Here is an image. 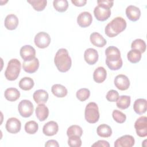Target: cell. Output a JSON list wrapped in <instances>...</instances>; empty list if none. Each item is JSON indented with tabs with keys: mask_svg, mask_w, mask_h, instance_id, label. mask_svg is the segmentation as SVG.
<instances>
[{
	"mask_svg": "<svg viewBox=\"0 0 147 147\" xmlns=\"http://www.w3.org/2000/svg\"><path fill=\"white\" fill-rule=\"evenodd\" d=\"M105 54L106 56V63L109 69L117 71L122 67L123 63L121 57V52L118 48L110 46L106 48Z\"/></svg>",
	"mask_w": 147,
	"mask_h": 147,
	"instance_id": "1",
	"label": "cell"
},
{
	"mask_svg": "<svg viewBox=\"0 0 147 147\" xmlns=\"http://www.w3.org/2000/svg\"><path fill=\"white\" fill-rule=\"evenodd\" d=\"M54 63L60 72H67L72 65L71 58L69 55L68 51L65 48L59 49L55 56Z\"/></svg>",
	"mask_w": 147,
	"mask_h": 147,
	"instance_id": "2",
	"label": "cell"
},
{
	"mask_svg": "<svg viewBox=\"0 0 147 147\" xmlns=\"http://www.w3.org/2000/svg\"><path fill=\"white\" fill-rule=\"evenodd\" d=\"M126 22L121 17L112 20L105 27V34L109 37H114L123 32L126 28Z\"/></svg>",
	"mask_w": 147,
	"mask_h": 147,
	"instance_id": "3",
	"label": "cell"
},
{
	"mask_svg": "<svg viewBox=\"0 0 147 147\" xmlns=\"http://www.w3.org/2000/svg\"><path fill=\"white\" fill-rule=\"evenodd\" d=\"M21 63L17 59H11L7 64L5 72V78L10 81H13L17 79L21 71Z\"/></svg>",
	"mask_w": 147,
	"mask_h": 147,
	"instance_id": "4",
	"label": "cell"
},
{
	"mask_svg": "<svg viewBox=\"0 0 147 147\" xmlns=\"http://www.w3.org/2000/svg\"><path fill=\"white\" fill-rule=\"evenodd\" d=\"M84 117L86 121L90 123H95L99 119V112L97 104L95 102L88 103L84 111Z\"/></svg>",
	"mask_w": 147,
	"mask_h": 147,
	"instance_id": "5",
	"label": "cell"
},
{
	"mask_svg": "<svg viewBox=\"0 0 147 147\" xmlns=\"http://www.w3.org/2000/svg\"><path fill=\"white\" fill-rule=\"evenodd\" d=\"M18 110L20 114L24 118L30 117L34 110L33 103L29 100H22L18 104Z\"/></svg>",
	"mask_w": 147,
	"mask_h": 147,
	"instance_id": "6",
	"label": "cell"
},
{
	"mask_svg": "<svg viewBox=\"0 0 147 147\" xmlns=\"http://www.w3.org/2000/svg\"><path fill=\"white\" fill-rule=\"evenodd\" d=\"M51 38L49 34L45 32L38 33L34 37V41L35 45L39 48H45L51 43Z\"/></svg>",
	"mask_w": 147,
	"mask_h": 147,
	"instance_id": "7",
	"label": "cell"
},
{
	"mask_svg": "<svg viewBox=\"0 0 147 147\" xmlns=\"http://www.w3.org/2000/svg\"><path fill=\"white\" fill-rule=\"evenodd\" d=\"M134 128L137 136L145 137L147 136V118L146 116L139 117L134 123Z\"/></svg>",
	"mask_w": 147,
	"mask_h": 147,
	"instance_id": "8",
	"label": "cell"
},
{
	"mask_svg": "<svg viewBox=\"0 0 147 147\" xmlns=\"http://www.w3.org/2000/svg\"><path fill=\"white\" fill-rule=\"evenodd\" d=\"M94 14L97 20L105 21L110 17L111 10L110 9L98 5L94 8Z\"/></svg>",
	"mask_w": 147,
	"mask_h": 147,
	"instance_id": "9",
	"label": "cell"
},
{
	"mask_svg": "<svg viewBox=\"0 0 147 147\" xmlns=\"http://www.w3.org/2000/svg\"><path fill=\"white\" fill-rule=\"evenodd\" d=\"M20 54L24 61H29L35 58L36 50L32 46L25 45L21 48Z\"/></svg>",
	"mask_w": 147,
	"mask_h": 147,
	"instance_id": "10",
	"label": "cell"
},
{
	"mask_svg": "<svg viewBox=\"0 0 147 147\" xmlns=\"http://www.w3.org/2000/svg\"><path fill=\"white\" fill-rule=\"evenodd\" d=\"M5 127L6 130L9 133L11 134H16L21 130V123L17 118L11 117L7 119Z\"/></svg>",
	"mask_w": 147,
	"mask_h": 147,
	"instance_id": "11",
	"label": "cell"
},
{
	"mask_svg": "<svg viewBox=\"0 0 147 147\" xmlns=\"http://www.w3.org/2000/svg\"><path fill=\"white\" fill-rule=\"evenodd\" d=\"M114 83L115 87L121 91L127 90L130 86V80L129 78L123 74H119L116 76Z\"/></svg>",
	"mask_w": 147,
	"mask_h": 147,
	"instance_id": "12",
	"label": "cell"
},
{
	"mask_svg": "<svg viewBox=\"0 0 147 147\" xmlns=\"http://www.w3.org/2000/svg\"><path fill=\"white\" fill-rule=\"evenodd\" d=\"M134 137L130 135H124L118 138L114 142L115 147H131L134 145Z\"/></svg>",
	"mask_w": 147,
	"mask_h": 147,
	"instance_id": "13",
	"label": "cell"
},
{
	"mask_svg": "<svg viewBox=\"0 0 147 147\" xmlns=\"http://www.w3.org/2000/svg\"><path fill=\"white\" fill-rule=\"evenodd\" d=\"M92 21V17L91 14L88 11H83L80 13L77 18V23L82 28H86L89 26Z\"/></svg>",
	"mask_w": 147,
	"mask_h": 147,
	"instance_id": "14",
	"label": "cell"
},
{
	"mask_svg": "<svg viewBox=\"0 0 147 147\" xmlns=\"http://www.w3.org/2000/svg\"><path fill=\"white\" fill-rule=\"evenodd\" d=\"M99 55L97 51L94 48L87 49L84 53L86 62L89 65H94L98 60Z\"/></svg>",
	"mask_w": 147,
	"mask_h": 147,
	"instance_id": "15",
	"label": "cell"
},
{
	"mask_svg": "<svg viewBox=\"0 0 147 147\" xmlns=\"http://www.w3.org/2000/svg\"><path fill=\"white\" fill-rule=\"evenodd\" d=\"M59 130V126L57 122L51 121L46 123L42 128L43 133L47 136H52L55 135Z\"/></svg>",
	"mask_w": 147,
	"mask_h": 147,
	"instance_id": "16",
	"label": "cell"
},
{
	"mask_svg": "<svg viewBox=\"0 0 147 147\" xmlns=\"http://www.w3.org/2000/svg\"><path fill=\"white\" fill-rule=\"evenodd\" d=\"M126 15L131 21H136L141 16L140 9L134 5H129L126 9Z\"/></svg>",
	"mask_w": 147,
	"mask_h": 147,
	"instance_id": "17",
	"label": "cell"
},
{
	"mask_svg": "<svg viewBox=\"0 0 147 147\" xmlns=\"http://www.w3.org/2000/svg\"><path fill=\"white\" fill-rule=\"evenodd\" d=\"M39 67V61L37 58H34L31 61H24L22 64V68L24 70L29 74L35 72Z\"/></svg>",
	"mask_w": 147,
	"mask_h": 147,
	"instance_id": "18",
	"label": "cell"
},
{
	"mask_svg": "<svg viewBox=\"0 0 147 147\" xmlns=\"http://www.w3.org/2000/svg\"><path fill=\"white\" fill-rule=\"evenodd\" d=\"M19 23L18 17L13 14H10L7 15L4 22V25L5 28L10 30H14L17 28Z\"/></svg>",
	"mask_w": 147,
	"mask_h": 147,
	"instance_id": "19",
	"label": "cell"
},
{
	"mask_svg": "<svg viewBox=\"0 0 147 147\" xmlns=\"http://www.w3.org/2000/svg\"><path fill=\"white\" fill-rule=\"evenodd\" d=\"M90 39L91 42L95 47H103L107 43L106 40L99 33L93 32L90 34Z\"/></svg>",
	"mask_w": 147,
	"mask_h": 147,
	"instance_id": "20",
	"label": "cell"
},
{
	"mask_svg": "<svg viewBox=\"0 0 147 147\" xmlns=\"http://www.w3.org/2000/svg\"><path fill=\"white\" fill-rule=\"evenodd\" d=\"M48 93L44 90H38L33 94V98L37 104H44L48 99Z\"/></svg>",
	"mask_w": 147,
	"mask_h": 147,
	"instance_id": "21",
	"label": "cell"
},
{
	"mask_svg": "<svg viewBox=\"0 0 147 147\" xmlns=\"http://www.w3.org/2000/svg\"><path fill=\"white\" fill-rule=\"evenodd\" d=\"M35 111L36 117L40 121H44L49 115V109L44 104H38Z\"/></svg>",
	"mask_w": 147,
	"mask_h": 147,
	"instance_id": "22",
	"label": "cell"
},
{
	"mask_svg": "<svg viewBox=\"0 0 147 147\" xmlns=\"http://www.w3.org/2000/svg\"><path fill=\"white\" fill-rule=\"evenodd\" d=\"M107 76V71L103 67H99L96 68L93 73L94 80L97 83L103 82Z\"/></svg>",
	"mask_w": 147,
	"mask_h": 147,
	"instance_id": "23",
	"label": "cell"
},
{
	"mask_svg": "<svg viewBox=\"0 0 147 147\" xmlns=\"http://www.w3.org/2000/svg\"><path fill=\"white\" fill-rule=\"evenodd\" d=\"M133 110L138 114H142L146 111V100L143 98L136 99L133 104Z\"/></svg>",
	"mask_w": 147,
	"mask_h": 147,
	"instance_id": "24",
	"label": "cell"
},
{
	"mask_svg": "<svg viewBox=\"0 0 147 147\" xmlns=\"http://www.w3.org/2000/svg\"><path fill=\"white\" fill-rule=\"evenodd\" d=\"M4 96L7 100L14 102L20 98V92L16 88H8L5 90Z\"/></svg>",
	"mask_w": 147,
	"mask_h": 147,
	"instance_id": "25",
	"label": "cell"
},
{
	"mask_svg": "<svg viewBox=\"0 0 147 147\" xmlns=\"http://www.w3.org/2000/svg\"><path fill=\"white\" fill-rule=\"evenodd\" d=\"M51 91L52 94L57 98H63L68 93L67 89L63 85L60 84H55L52 86Z\"/></svg>",
	"mask_w": 147,
	"mask_h": 147,
	"instance_id": "26",
	"label": "cell"
},
{
	"mask_svg": "<svg viewBox=\"0 0 147 147\" xmlns=\"http://www.w3.org/2000/svg\"><path fill=\"white\" fill-rule=\"evenodd\" d=\"M96 132L99 136L104 138L109 137L112 134L111 127L106 124H101L99 125L97 127Z\"/></svg>",
	"mask_w": 147,
	"mask_h": 147,
	"instance_id": "27",
	"label": "cell"
},
{
	"mask_svg": "<svg viewBox=\"0 0 147 147\" xmlns=\"http://www.w3.org/2000/svg\"><path fill=\"white\" fill-rule=\"evenodd\" d=\"M118 108L120 109H126L130 105V96L127 95L119 96L116 101Z\"/></svg>",
	"mask_w": 147,
	"mask_h": 147,
	"instance_id": "28",
	"label": "cell"
},
{
	"mask_svg": "<svg viewBox=\"0 0 147 147\" xmlns=\"http://www.w3.org/2000/svg\"><path fill=\"white\" fill-rule=\"evenodd\" d=\"M34 83L33 80L29 77H24L19 82V87L24 91L31 90L34 86Z\"/></svg>",
	"mask_w": 147,
	"mask_h": 147,
	"instance_id": "29",
	"label": "cell"
},
{
	"mask_svg": "<svg viewBox=\"0 0 147 147\" xmlns=\"http://www.w3.org/2000/svg\"><path fill=\"white\" fill-rule=\"evenodd\" d=\"M141 53L136 49H131L127 54L128 60L131 63H137L139 62L141 59Z\"/></svg>",
	"mask_w": 147,
	"mask_h": 147,
	"instance_id": "30",
	"label": "cell"
},
{
	"mask_svg": "<svg viewBox=\"0 0 147 147\" xmlns=\"http://www.w3.org/2000/svg\"><path fill=\"white\" fill-rule=\"evenodd\" d=\"M146 43L145 42L140 38H137L134 40L131 44V48L132 49H136L138 51H140L141 53L145 52L146 50Z\"/></svg>",
	"mask_w": 147,
	"mask_h": 147,
	"instance_id": "31",
	"label": "cell"
},
{
	"mask_svg": "<svg viewBox=\"0 0 147 147\" xmlns=\"http://www.w3.org/2000/svg\"><path fill=\"white\" fill-rule=\"evenodd\" d=\"M53 5L56 10L59 12H64L68 7V2L67 0H55Z\"/></svg>",
	"mask_w": 147,
	"mask_h": 147,
	"instance_id": "32",
	"label": "cell"
},
{
	"mask_svg": "<svg viewBox=\"0 0 147 147\" xmlns=\"http://www.w3.org/2000/svg\"><path fill=\"white\" fill-rule=\"evenodd\" d=\"M83 134L82 128L76 125H71L69 126L67 130V135L68 137L73 136H76L78 137H81Z\"/></svg>",
	"mask_w": 147,
	"mask_h": 147,
	"instance_id": "33",
	"label": "cell"
},
{
	"mask_svg": "<svg viewBox=\"0 0 147 147\" xmlns=\"http://www.w3.org/2000/svg\"><path fill=\"white\" fill-rule=\"evenodd\" d=\"M27 2L32 6L35 10L38 11L43 10L47 4V0H31L27 1Z\"/></svg>",
	"mask_w": 147,
	"mask_h": 147,
	"instance_id": "34",
	"label": "cell"
},
{
	"mask_svg": "<svg viewBox=\"0 0 147 147\" xmlns=\"http://www.w3.org/2000/svg\"><path fill=\"white\" fill-rule=\"evenodd\" d=\"M38 129V123L34 121H30L27 122L25 125V130L29 134L36 133Z\"/></svg>",
	"mask_w": 147,
	"mask_h": 147,
	"instance_id": "35",
	"label": "cell"
},
{
	"mask_svg": "<svg viewBox=\"0 0 147 147\" xmlns=\"http://www.w3.org/2000/svg\"><path fill=\"white\" fill-rule=\"evenodd\" d=\"M90 91L88 89L86 88H80L79 90L77 91L76 96V98L81 102L85 101L88 98L90 97Z\"/></svg>",
	"mask_w": 147,
	"mask_h": 147,
	"instance_id": "36",
	"label": "cell"
},
{
	"mask_svg": "<svg viewBox=\"0 0 147 147\" xmlns=\"http://www.w3.org/2000/svg\"><path fill=\"white\" fill-rule=\"evenodd\" d=\"M112 116L114 121L119 123H124L126 119V115L118 110H114L113 111Z\"/></svg>",
	"mask_w": 147,
	"mask_h": 147,
	"instance_id": "37",
	"label": "cell"
},
{
	"mask_svg": "<svg viewBox=\"0 0 147 147\" xmlns=\"http://www.w3.org/2000/svg\"><path fill=\"white\" fill-rule=\"evenodd\" d=\"M82 144L80 137L73 136L68 137V145L71 147H80Z\"/></svg>",
	"mask_w": 147,
	"mask_h": 147,
	"instance_id": "38",
	"label": "cell"
},
{
	"mask_svg": "<svg viewBox=\"0 0 147 147\" xmlns=\"http://www.w3.org/2000/svg\"><path fill=\"white\" fill-rule=\"evenodd\" d=\"M119 97V94L118 92L114 90H109L106 96V98L107 100L109 102H116Z\"/></svg>",
	"mask_w": 147,
	"mask_h": 147,
	"instance_id": "39",
	"label": "cell"
},
{
	"mask_svg": "<svg viewBox=\"0 0 147 147\" xmlns=\"http://www.w3.org/2000/svg\"><path fill=\"white\" fill-rule=\"evenodd\" d=\"M97 3L98 5L110 9L113 6L114 1L110 0H100L98 1Z\"/></svg>",
	"mask_w": 147,
	"mask_h": 147,
	"instance_id": "40",
	"label": "cell"
},
{
	"mask_svg": "<svg viewBox=\"0 0 147 147\" xmlns=\"http://www.w3.org/2000/svg\"><path fill=\"white\" fill-rule=\"evenodd\" d=\"M92 146L109 147L110 146V144H109V143L107 141H105V140H98L97 142H96L94 144H92Z\"/></svg>",
	"mask_w": 147,
	"mask_h": 147,
	"instance_id": "41",
	"label": "cell"
},
{
	"mask_svg": "<svg viewBox=\"0 0 147 147\" xmlns=\"http://www.w3.org/2000/svg\"><path fill=\"white\" fill-rule=\"evenodd\" d=\"M71 2L76 6H83L87 3L86 0H71Z\"/></svg>",
	"mask_w": 147,
	"mask_h": 147,
	"instance_id": "42",
	"label": "cell"
},
{
	"mask_svg": "<svg viewBox=\"0 0 147 147\" xmlns=\"http://www.w3.org/2000/svg\"><path fill=\"white\" fill-rule=\"evenodd\" d=\"M45 147H49V146H54V147H59V145L57 141L55 140H48L45 144Z\"/></svg>",
	"mask_w": 147,
	"mask_h": 147,
	"instance_id": "43",
	"label": "cell"
}]
</instances>
